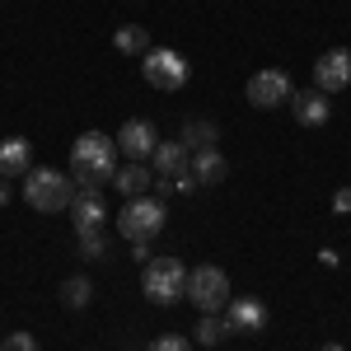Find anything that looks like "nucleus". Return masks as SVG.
Here are the masks:
<instances>
[{"label": "nucleus", "mask_w": 351, "mask_h": 351, "mask_svg": "<svg viewBox=\"0 0 351 351\" xmlns=\"http://www.w3.org/2000/svg\"><path fill=\"white\" fill-rule=\"evenodd\" d=\"M112 155H117V141L104 132H84L75 136V150H71V164H75V178H80V192H104L112 183Z\"/></svg>", "instance_id": "1"}, {"label": "nucleus", "mask_w": 351, "mask_h": 351, "mask_svg": "<svg viewBox=\"0 0 351 351\" xmlns=\"http://www.w3.org/2000/svg\"><path fill=\"white\" fill-rule=\"evenodd\" d=\"M141 291L155 304H178L188 295V267L178 258H150L145 271H141Z\"/></svg>", "instance_id": "2"}, {"label": "nucleus", "mask_w": 351, "mask_h": 351, "mask_svg": "<svg viewBox=\"0 0 351 351\" xmlns=\"http://www.w3.org/2000/svg\"><path fill=\"white\" fill-rule=\"evenodd\" d=\"M24 202L33 211H66L75 202V188L56 169H28L24 173Z\"/></svg>", "instance_id": "3"}, {"label": "nucleus", "mask_w": 351, "mask_h": 351, "mask_svg": "<svg viewBox=\"0 0 351 351\" xmlns=\"http://www.w3.org/2000/svg\"><path fill=\"white\" fill-rule=\"evenodd\" d=\"M164 202H155L150 192L145 197H127V206H122V216H117V234L132 243H150L155 234L164 230Z\"/></svg>", "instance_id": "4"}, {"label": "nucleus", "mask_w": 351, "mask_h": 351, "mask_svg": "<svg viewBox=\"0 0 351 351\" xmlns=\"http://www.w3.org/2000/svg\"><path fill=\"white\" fill-rule=\"evenodd\" d=\"M188 300L202 309V314H216V309H225L230 304V276L220 267H192L188 271Z\"/></svg>", "instance_id": "5"}, {"label": "nucleus", "mask_w": 351, "mask_h": 351, "mask_svg": "<svg viewBox=\"0 0 351 351\" xmlns=\"http://www.w3.org/2000/svg\"><path fill=\"white\" fill-rule=\"evenodd\" d=\"M150 160H155V178H173V188H178V192L197 188V178H192V155H188L183 141H160Z\"/></svg>", "instance_id": "6"}, {"label": "nucleus", "mask_w": 351, "mask_h": 351, "mask_svg": "<svg viewBox=\"0 0 351 351\" xmlns=\"http://www.w3.org/2000/svg\"><path fill=\"white\" fill-rule=\"evenodd\" d=\"M141 71H145V80L155 84V89H164V94H173V89L188 84V61L178 52H169V47H150Z\"/></svg>", "instance_id": "7"}, {"label": "nucleus", "mask_w": 351, "mask_h": 351, "mask_svg": "<svg viewBox=\"0 0 351 351\" xmlns=\"http://www.w3.org/2000/svg\"><path fill=\"white\" fill-rule=\"evenodd\" d=\"M286 99H291V75L286 71H258L248 80V104L253 108H276Z\"/></svg>", "instance_id": "8"}, {"label": "nucleus", "mask_w": 351, "mask_h": 351, "mask_svg": "<svg viewBox=\"0 0 351 351\" xmlns=\"http://www.w3.org/2000/svg\"><path fill=\"white\" fill-rule=\"evenodd\" d=\"M314 84H319L324 94L351 84V52L347 47H332V52H324L319 61H314Z\"/></svg>", "instance_id": "9"}, {"label": "nucleus", "mask_w": 351, "mask_h": 351, "mask_svg": "<svg viewBox=\"0 0 351 351\" xmlns=\"http://www.w3.org/2000/svg\"><path fill=\"white\" fill-rule=\"evenodd\" d=\"M112 141H117V150H122V155H132V160H150V155H155V145H160L155 127H150V122H141V117H132V122L112 136Z\"/></svg>", "instance_id": "10"}, {"label": "nucleus", "mask_w": 351, "mask_h": 351, "mask_svg": "<svg viewBox=\"0 0 351 351\" xmlns=\"http://www.w3.org/2000/svg\"><path fill=\"white\" fill-rule=\"evenodd\" d=\"M230 332H263L267 328V304L253 295H234L230 300Z\"/></svg>", "instance_id": "11"}, {"label": "nucleus", "mask_w": 351, "mask_h": 351, "mask_svg": "<svg viewBox=\"0 0 351 351\" xmlns=\"http://www.w3.org/2000/svg\"><path fill=\"white\" fill-rule=\"evenodd\" d=\"M66 211H71V220H75V234H84V230H104V216H108V206H104L99 192H75V202H71Z\"/></svg>", "instance_id": "12"}, {"label": "nucleus", "mask_w": 351, "mask_h": 351, "mask_svg": "<svg viewBox=\"0 0 351 351\" xmlns=\"http://www.w3.org/2000/svg\"><path fill=\"white\" fill-rule=\"evenodd\" d=\"M291 108H295V122L300 127H324L328 122V94L324 89H300L295 99H291Z\"/></svg>", "instance_id": "13"}, {"label": "nucleus", "mask_w": 351, "mask_h": 351, "mask_svg": "<svg viewBox=\"0 0 351 351\" xmlns=\"http://www.w3.org/2000/svg\"><path fill=\"white\" fill-rule=\"evenodd\" d=\"M28 169H33V155H28V141H24V136L0 141V178H24Z\"/></svg>", "instance_id": "14"}, {"label": "nucleus", "mask_w": 351, "mask_h": 351, "mask_svg": "<svg viewBox=\"0 0 351 351\" xmlns=\"http://www.w3.org/2000/svg\"><path fill=\"white\" fill-rule=\"evenodd\" d=\"M225 173H230V164H225V155L216 145L211 150H192V178L197 183H225Z\"/></svg>", "instance_id": "15"}, {"label": "nucleus", "mask_w": 351, "mask_h": 351, "mask_svg": "<svg viewBox=\"0 0 351 351\" xmlns=\"http://www.w3.org/2000/svg\"><path fill=\"white\" fill-rule=\"evenodd\" d=\"M150 183H155V178H150V169H145L141 160H132L127 169H117V173H112V188L122 192V197H145Z\"/></svg>", "instance_id": "16"}, {"label": "nucleus", "mask_w": 351, "mask_h": 351, "mask_svg": "<svg viewBox=\"0 0 351 351\" xmlns=\"http://www.w3.org/2000/svg\"><path fill=\"white\" fill-rule=\"evenodd\" d=\"M112 43H117V52H127V56H145V52H150V33H145L141 24L117 28V38H112Z\"/></svg>", "instance_id": "17"}, {"label": "nucleus", "mask_w": 351, "mask_h": 351, "mask_svg": "<svg viewBox=\"0 0 351 351\" xmlns=\"http://www.w3.org/2000/svg\"><path fill=\"white\" fill-rule=\"evenodd\" d=\"M216 141L220 136H216L211 122H188V127H183V145H188V150H211Z\"/></svg>", "instance_id": "18"}, {"label": "nucleus", "mask_w": 351, "mask_h": 351, "mask_svg": "<svg viewBox=\"0 0 351 351\" xmlns=\"http://www.w3.org/2000/svg\"><path fill=\"white\" fill-rule=\"evenodd\" d=\"M94 295V286H89V276H71L66 286H61V304H71V309H84Z\"/></svg>", "instance_id": "19"}, {"label": "nucleus", "mask_w": 351, "mask_h": 351, "mask_svg": "<svg viewBox=\"0 0 351 351\" xmlns=\"http://www.w3.org/2000/svg\"><path fill=\"white\" fill-rule=\"evenodd\" d=\"M225 332H230V324H225V319H216V314H202V324H197V342H202V347H216Z\"/></svg>", "instance_id": "20"}, {"label": "nucleus", "mask_w": 351, "mask_h": 351, "mask_svg": "<svg viewBox=\"0 0 351 351\" xmlns=\"http://www.w3.org/2000/svg\"><path fill=\"white\" fill-rule=\"evenodd\" d=\"M75 239H80V253H84V258H104V253H108L104 230H84V234H75Z\"/></svg>", "instance_id": "21"}, {"label": "nucleus", "mask_w": 351, "mask_h": 351, "mask_svg": "<svg viewBox=\"0 0 351 351\" xmlns=\"http://www.w3.org/2000/svg\"><path fill=\"white\" fill-rule=\"evenodd\" d=\"M0 351H38V337L33 332H10V337H0Z\"/></svg>", "instance_id": "22"}, {"label": "nucleus", "mask_w": 351, "mask_h": 351, "mask_svg": "<svg viewBox=\"0 0 351 351\" xmlns=\"http://www.w3.org/2000/svg\"><path fill=\"white\" fill-rule=\"evenodd\" d=\"M145 351H192L188 347V337H178V332H164V337H155Z\"/></svg>", "instance_id": "23"}, {"label": "nucleus", "mask_w": 351, "mask_h": 351, "mask_svg": "<svg viewBox=\"0 0 351 351\" xmlns=\"http://www.w3.org/2000/svg\"><path fill=\"white\" fill-rule=\"evenodd\" d=\"M332 211H351V188H337V192H332Z\"/></svg>", "instance_id": "24"}, {"label": "nucleus", "mask_w": 351, "mask_h": 351, "mask_svg": "<svg viewBox=\"0 0 351 351\" xmlns=\"http://www.w3.org/2000/svg\"><path fill=\"white\" fill-rule=\"evenodd\" d=\"M5 202H10V183L0 178V206H5Z\"/></svg>", "instance_id": "25"}, {"label": "nucleus", "mask_w": 351, "mask_h": 351, "mask_svg": "<svg viewBox=\"0 0 351 351\" xmlns=\"http://www.w3.org/2000/svg\"><path fill=\"white\" fill-rule=\"evenodd\" d=\"M319 351H347V347H337V342H328V347H319Z\"/></svg>", "instance_id": "26"}]
</instances>
